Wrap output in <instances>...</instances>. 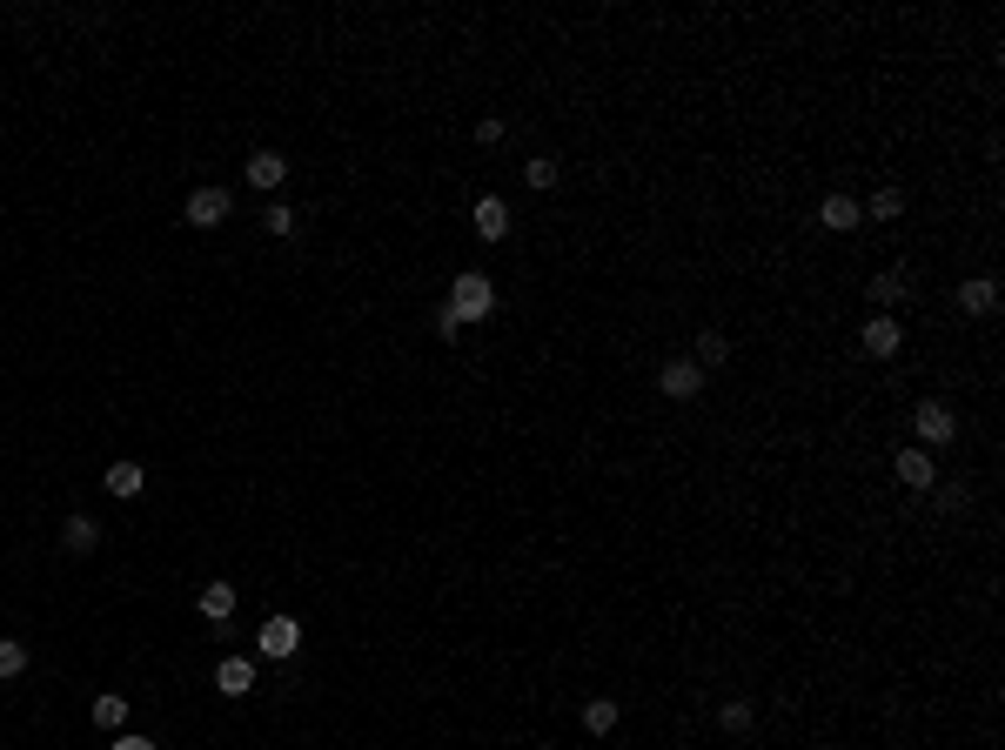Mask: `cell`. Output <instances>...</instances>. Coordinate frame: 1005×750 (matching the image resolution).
<instances>
[{
	"label": "cell",
	"mask_w": 1005,
	"mask_h": 750,
	"mask_svg": "<svg viewBox=\"0 0 1005 750\" xmlns=\"http://www.w3.org/2000/svg\"><path fill=\"white\" fill-rule=\"evenodd\" d=\"M449 309H456V322H483V315H496V288H490V275L463 268V275L449 282Z\"/></svg>",
	"instance_id": "1"
},
{
	"label": "cell",
	"mask_w": 1005,
	"mask_h": 750,
	"mask_svg": "<svg viewBox=\"0 0 1005 750\" xmlns=\"http://www.w3.org/2000/svg\"><path fill=\"white\" fill-rule=\"evenodd\" d=\"M912 436L918 442H925V449H938V442H952V436H959V416H952V402H918V409H912Z\"/></svg>",
	"instance_id": "2"
},
{
	"label": "cell",
	"mask_w": 1005,
	"mask_h": 750,
	"mask_svg": "<svg viewBox=\"0 0 1005 750\" xmlns=\"http://www.w3.org/2000/svg\"><path fill=\"white\" fill-rule=\"evenodd\" d=\"M295 650H302V623H295V617H268L262 630H255V657H268V663H289Z\"/></svg>",
	"instance_id": "3"
},
{
	"label": "cell",
	"mask_w": 1005,
	"mask_h": 750,
	"mask_svg": "<svg viewBox=\"0 0 1005 750\" xmlns=\"http://www.w3.org/2000/svg\"><path fill=\"white\" fill-rule=\"evenodd\" d=\"M657 389H664L670 402H691L697 389H704V369H697L691 355H677V362H664V369H657Z\"/></svg>",
	"instance_id": "4"
},
{
	"label": "cell",
	"mask_w": 1005,
	"mask_h": 750,
	"mask_svg": "<svg viewBox=\"0 0 1005 750\" xmlns=\"http://www.w3.org/2000/svg\"><path fill=\"white\" fill-rule=\"evenodd\" d=\"M228 208H235L228 188H195V195H188V228H222Z\"/></svg>",
	"instance_id": "5"
},
{
	"label": "cell",
	"mask_w": 1005,
	"mask_h": 750,
	"mask_svg": "<svg viewBox=\"0 0 1005 750\" xmlns=\"http://www.w3.org/2000/svg\"><path fill=\"white\" fill-rule=\"evenodd\" d=\"M61 550L67 556H94V550H101V523H94L88 509H74V516L61 523Z\"/></svg>",
	"instance_id": "6"
},
{
	"label": "cell",
	"mask_w": 1005,
	"mask_h": 750,
	"mask_svg": "<svg viewBox=\"0 0 1005 750\" xmlns=\"http://www.w3.org/2000/svg\"><path fill=\"white\" fill-rule=\"evenodd\" d=\"M959 309L965 315H999V282H992V275H965L959 282Z\"/></svg>",
	"instance_id": "7"
},
{
	"label": "cell",
	"mask_w": 1005,
	"mask_h": 750,
	"mask_svg": "<svg viewBox=\"0 0 1005 750\" xmlns=\"http://www.w3.org/2000/svg\"><path fill=\"white\" fill-rule=\"evenodd\" d=\"M892 469H898V483L912 489V496L938 483V469H932V456H925V449H898V456H892Z\"/></svg>",
	"instance_id": "8"
},
{
	"label": "cell",
	"mask_w": 1005,
	"mask_h": 750,
	"mask_svg": "<svg viewBox=\"0 0 1005 750\" xmlns=\"http://www.w3.org/2000/svg\"><path fill=\"white\" fill-rule=\"evenodd\" d=\"M898 342H905V329H898L892 315H878V322H865V329H858V349L878 355V362H885V355H898Z\"/></svg>",
	"instance_id": "9"
},
{
	"label": "cell",
	"mask_w": 1005,
	"mask_h": 750,
	"mask_svg": "<svg viewBox=\"0 0 1005 750\" xmlns=\"http://www.w3.org/2000/svg\"><path fill=\"white\" fill-rule=\"evenodd\" d=\"M242 175H248V188H262V195H268V188H282V175H289V161L275 155V148H255Z\"/></svg>",
	"instance_id": "10"
},
{
	"label": "cell",
	"mask_w": 1005,
	"mask_h": 750,
	"mask_svg": "<svg viewBox=\"0 0 1005 750\" xmlns=\"http://www.w3.org/2000/svg\"><path fill=\"white\" fill-rule=\"evenodd\" d=\"M215 690H222V697H248V690H255V663H248V657H222V663H215Z\"/></svg>",
	"instance_id": "11"
},
{
	"label": "cell",
	"mask_w": 1005,
	"mask_h": 750,
	"mask_svg": "<svg viewBox=\"0 0 1005 750\" xmlns=\"http://www.w3.org/2000/svg\"><path fill=\"white\" fill-rule=\"evenodd\" d=\"M818 221H825L831 235H851L865 215H858V201H851V195H825V201H818Z\"/></svg>",
	"instance_id": "12"
},
{
	"label": "cell",
	"mask_w": 1005,
	"mask_h": 750,
	"mask_svg": "<svg viewBox=\"0 0 1005 750\" xmlns=\"http://www.w3.org/2000/svg\"><path fill=\"white\" fill-rule=\"evenodd\" d=\"M476 235H483V242H503V235H510V208H503L496 195L476 201Z\"/></svg>",
	"instance_id": "13"
},
{
	"label": "cell",
	"mask_w": 1005,
	"mask_h": 750,
	"mask_svg": "<svg viewBox=\"0 0 1005 750\" xmlns=\"http://www.w3.org/2000/svg\"><path fill=\"white\" fill-rule=\"evenodd\" d=\"M148 489V476H141V463H108V496L114 503H134Z\"/></svg>",
	"instance_id": "14"
},
{
	"label": "cell",
	"mask_w": 1005,
	"mask_h": 750,
	"mask_svg": "<svg viewBox=\"0 0 1005 750\" xmlns=\"http://www.w3.org/2000/svg\"><path fill=\"white\" fill-rule=\"evenodd\" d=\"M195 610L208 623H228V617H235V590H228V583H208V590L195 596Z\"/></svg>",
	"instance_id": "15"
},
{
	"label": "cell",
	"mask_w": 1005,
	"mask_h": 750,
	"mask_svg": "<svg viewBox=\"0 0 1005 750\" xmlns=\"http://www.w3.org/2000/svg\"><path fill=\"white\" fill-rule=\"evenodd\" d=\"M617 717H624V710H617V697H590V704H583V730H590V737H610V730H617Z\"/></svg>",
	"instance_id": "16"
},
{
	"label": "cell",
	"mask_w": 1005,
	"mask_h": 750,
	"mask_svg": "<svg viewBox=\"0 0 1005 750\" xmlns=\"http://www.w3.org/2000/svg\"><path fill=\"white\" fill-rule=\"evenodd\" d=\"M858 215H865V221H898V215H905V195H898V188H878Z\"/></svg>",
	"instance_id": "17"
},
{
	"label": "cell",
	"mask_w": 1005,
	"mask_h": 750,
	"mask_svg": "<svg viewBox=\"0 0 1005 750\" xmlns=\"http://www.w3.org/2000/svg\"><path fill=\"white\" fill-rule=\"evenodd\" d=\"M871 302H878V309H885V302H898V295H905V275H898V268H878V275H871Z\"/></svg>",
	"instance_id": "18"
},
{
	"label": "cell",
	"mask_w": 1005,
	"mask_h": 750,
	"mask_svg": "<svg viewBox=\"0 0 1005 750\" xmlns=\"http://www.w3.org/2000/svg\"><path fill=\"white\" fill-rule=\"evenodd\" d=\"M724 355H731V342H724L717 329H704V335H697V355H691V362H697V369H717Z\"/></svg>",
	"instance_id": "19"
},
{
	"label": "cell",
	"mask_w": 1005,
	"mask_h": 750,
	"mask_svg": "<svg viewBox=\"0 0 1005 750\" xmlns=\"http://www.w3.org/2000/svg\"><path fill=\"white\" fill-rule=\"evenodd\" d=\"M88 717H94L101 730H121V724H128V697H94Z\"/></svg>",
	"instance_id": "20"
},
{
	"label": "cell",
	"mask_w": 1005,
	"mask_h": 750,
	"mask_svg": "<svg viewBox=\"0 0 1005 750\" xmlns=\"http://www.w3.org/2000/svg\"><path fill=\"white\" fill-rule=\"evenodd\" d=\"M717 724H724V730H731V737H744V730H751V724H758V710H751V704H744V697H731V704H724V710H717Z\"/></svg>",
	"instance_id": "21"
},
{
	"label": "cell",
	"mask_w": 1005,
	"mask_h": 750,
	"mask_svg": "<svg viewBox=\"0 0 1005 750\" xmlns=\"http://www.w3.org/2000/svg\"><path fill=\"white\" fill-rule=\"evenodd\" d=\"M21 670H27V643L21 637H0V684H7V677H21Z\"/></svg>",
	"instance_id": "22"
},
{
	"label": "cell",
	"mask_w": 1005,
	"mask_h": 750,
	"mask_svg": "<svg viewBox=\"0 0 1005 750\" xmlns=\"http://www.w3.org/2000/svg\"><path fill=\"white\" fill-rule=\"evenodd\" d=\"M523 181H530V188H557V161H550V155L523 161Z\"/></svg>",
	"instance_id": "23"
},
{
	"label": "cell",
	"mask_w": 1005,
	"mask_h": 750,
	"mask_svg": "<svg viewBox=\"0 0 1005 750\" xmlns=\"http://www.w3.org/2000/svg\"><path fill=\"white\" fill-rule=\"evenodd\" d=\"M429 322H436V335H443V342H456V335H463V322H456V309H449V302L429 315Z\"/></svg>",
	"instance_id": "24"
},
{
	"label": "cell",
	"mask_w": 1005,
	"mask_h": 750,
	"mask_svg": "<svg viewBox=\"0 0 1005 750\" xmlns=\"http://www.w3.org/2000/svg\"><path fill=\"white\" fill-rule=\"evenodd\" d=\"M268 235H295V208H268Z\"/></svg>",
	"instance_id": "25"
},
{
	"label": "cell",
	"mask_w": 1005,
	"mask_h": 750,
	"mask_svg": "<svg viewBox=\"0 0 1005 750\" xmlns=\"http://www.w3.org/2000/svg\"><path fill=\"white\" fill-rule=\"evenodd\" d=\"M476 141H483V148H496V141H503V121H496V114H483V121H476Z\"/></svg>",
	"instance_id": "26"
},
{
	"label": "cell",
	"mask_w": 1005,
	"mask_h": 750,
	"mask_svg": "<svg viewBox=\"0 0 1005 750\" xmlns=\"http://www.w3.org/2000/svg\"><path fill=\"white\" fill-rule=\"evenodd\" d=\"M938 509H945V516H959V509H965V489H959V483L938 489Z\"/></svg>",
	"instance_id": "27"
},
{
	"label": "cell",
	"mask_w": 1005,
	"mask_h": 750,
	"mask_svg": "<svg viewBox=\"0 0 1005 750\" xmlns=\"http://www.w3.org/2000/svg\"><path fill=\"white\" fill-rule=\"evenodd\" d=\"M108 750H155V744H148V737H134V730H128V737H114Z\"/></svg>",
	"instance_id": "28"
}]
</instances>
